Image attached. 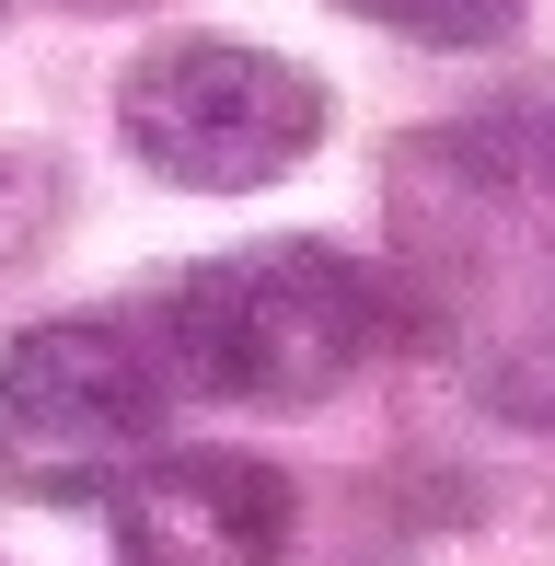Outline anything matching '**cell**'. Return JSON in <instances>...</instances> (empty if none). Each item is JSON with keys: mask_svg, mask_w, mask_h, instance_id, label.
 I'll use <instances>...</instances> for the list:
<instances>
[{"mask_svg": "<svg viewBox=\"0 0 555 566\" xmlns=\"http://www.w3.org/2000/svg\"><path fill=\"white\" fill-rule=\"evenodd\" d=\"M383 277L359 266L347 243H243V254H209L197 277L163 290V358L186 394H220V405H324L370 347H383Z\"/></svg>", "mask_w": 555, "mask_h": 566, "instance_id": "6da1fadb", "label": "cell"}, {"mask_svg": "<svg viewBox=\"0 0 555 566\" xmlns=\"http://www.w3.org/2000/svg\"><path fill=\"white\" fill-rule=\"evenodd\" d=\"M186 394L150 324H35L0 358V462L23 497H116L163 440V405Z\"/></svg>", "mask_w": 555, "mask_h": 566, "instance_id": "7a4b0ae2", "label": "cell"}, {"mask_svg": "<svg viewBox=\"0 0 555 566\" xmlns=\"http://www.w3.org/2000/svg\"><path fill=\"white\" fill-rule=\"evenodd\" d=\"M116 127L163 186L243 197V186H278L290 163H313L324 82L266 59V46H232V35H163L116 93Z\"/></svg>", "mask_w": 555, "mask_h": 566, "instance_id": "3957f363", "label": "cell"}, {"mask_svg": "<svg viewBox=\"0 0 555 566\" xmlns=\"http://www.w3.org/2000/svg\"><path fill=\"white\" fill-rule=\"evenodd\" d=\"M278 544H290V474L255 451H150L116 485L128 566H278Z\"/></svg>", "mask_w": 555, "mask_h": 566, "instance_id": "277c9868", "label": "cell"}, {"mask_svg": "<svg viewBox=\"0 0 555 566\" xmlns=\"http://www.w3.org/2000/svg\"><path fill=\"white\" fill-rule=\"evenodd\" d=\"M336 12L383 23V35H417V46H498L521 23V0H336Z\"/></svg>", "mask_w": 555, "mask_h": 566, "instance_id": "5b68a950", "label": "cell"}]
</instances>
